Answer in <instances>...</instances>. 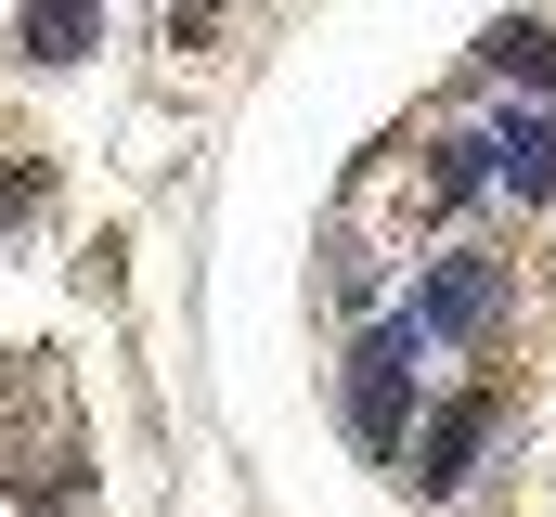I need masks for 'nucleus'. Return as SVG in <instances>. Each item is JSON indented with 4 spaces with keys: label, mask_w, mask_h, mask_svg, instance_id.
<instances>
[{
    "label": "nucleus",
    "mask_w": 556,
    "mask_h": 517,
    "mask_svg": "<svg viewBox=\"0 0 556 517\" xmlns=\"http://www.w3.org/2000/svg\"><path fill=\"white\" fill-rule=\"evenodd\" d=\"M0 220H39V168H0Z\"/></svg>",
    "instance_id": "obj_8"
},
{
    "label": "nucleus",
    "mask_w": 556,
    "mask_h": 517,
    "mask_svg": "<svg viewBox=\"0 0 556 517\" xmlns=\"http://www.w3.org/2000/svg\"><path fill=\"white\" fill-rule=\"evenodd\" d=\"M479 440H492V401H440L402 479H415V492H466V453H479Z\"/></svg>",
    "instance_id": "obj_3"
},
{
    "label": "nucleus",
    "mask_w": 556,
    "mask_h": 517,
    "mask_svg": "<svg viewBox=\"0 0 556 517\" xmlns=\"http://www.w3.org/2000/svg\"><path fill=\"white\" fill-rule=\"evenodd\" d=\"M479 181H492V129H466V142H440V155H427V207H466Z\"/></svg>",
    "instance_id": "obj_7"
},
{
    "label": "nucleus",
    "mask_w": 556,
    "mask_h": 517,
    "mask_svg": "<svg viewBox=\"0 0 556 517\" xmlns=\"http://www.w3.org/2000/svg\"><path fill=\"white\" fill-rule=\"evenodd\" d=\"M13 52H26V65H78V52H104V0H26V13H13Z\"/></svg>",
    "instance_id": "obj_4"
},
{
    "label": "nucleus",
    "mask_w": 556,
    "mask_h": 517,
    "mask_svg": "<svg viewBox=\"0 0 556 517\" xmlns=\"http://www.w3.org/2000/svg\"><path fill=\"white\" fill-rule=\"evenodd\" d=\"M492 194H556V129L544 117H505V129H492Z\"/></svg>",
    "instance_id": "obj_5"
},
{
    "label": "nucleus",
    "mask_w": 556,
    "mask_h": 517,
    "mask_svg": "<svg viewBox=\"0 0 556 517\" xmlns=\"http://www.w3.org/2000/svg\"><path fill=\"white\" fill-rule=\"evenodd\" d=\"M415 311H402V324H376V337H363V350H350V440H363V453H402V414H415Z\"/></svg>",
    "instance_id": "obj_2"
},
{
    "label": "nucleus",
    "mask_w": 556,
    "mask_h": 517,
    "mask_svg": "<svg viewBox=\"0 0 556 517\" xmlns=\"http://www.w3.org/2000/svg\"><path fill=\"white\" fill-rule=\"evenodd\" d=\"M492 324H505V258H479V247L427 258V285H415V337L427 350H479Z\"/></svg>",
    "instance_id": "obj_1"
},
{
    "label": "nucleus",
    "mask_w": 556,
    "mask_h": 517,
    "mask_svg": "<svg viewBox=\"0 0 556 517\" xmlns=\"http://www.w3.org/2000/svg\"><path fill=\"white\" fill-rule=\"evenodd\" d=\"M479 78H505V91H556V26H492V39H479Z\"/></svg>",
    "instance_id": "obj_6"
}]
</instances>
